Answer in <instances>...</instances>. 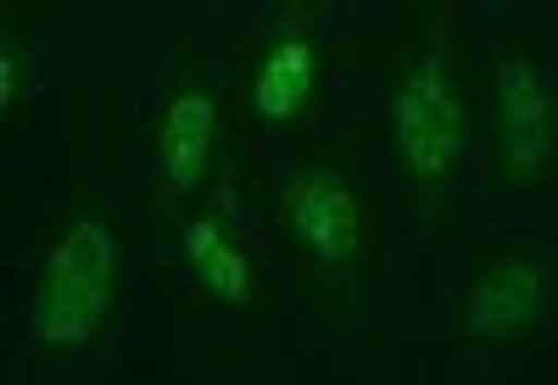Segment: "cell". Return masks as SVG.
Wrapping results in <instances>:
<instances>
[{"mask_svg": "<svg viewBox=\"0 0 558 385\" xmlns=\"http://www.w3.org/2000/svg\"><path fill=\"white\" fill-rule=\"evenodd\" d=\"M118 274H123V252L107 218L78 213L68 218L51 246H45L39 279H34V329L51 352H73L89 347L112 318L118 302Z\"/></svg>", "mask_w": 558, "mask_h": 385, "instance_id": "cell-1", "label": "cell"}, {"mask_svg": "<svg viewBox=\"0 0 558 385\" xmlns=\"http://www.w3.org/2000/svg\"><path fill=\"white\" fill-rule=\"evenodd\" d=\"M391 123H397L402 173L413 184H441L463 168V101L430 57H418L402 73Z\"/></svg>", "mask_w": 558, "mask_h": 385, "instance_id": "cell-2", "label": "cell"}, {"mask_svg": "<svg viewBox=\"0 0 558 385\" xmlns=\"http://www.w3.org/2000/svg\"><path fill=\"white\" fill-rule=\"evenodd\" d=\"M497 118H502V173L508 184H536L558 152V95L525 57L497 62Z\"/></svg>", "mask_w": 558, "mask_h": 385, "instance_id": "cell-3", "label": "cell"}, {"mask_svg": "<svg viewBox=\"0 0 558 385\" xmlns=\"http://www.w3.org/2000/svg\"><path fill=\"white\" fill-rule=\"evenodd\" d=\"M286 234L318 263H357L363 252V202L357 190L330 168H302L279 190Z\"/></svg>", "mask_w": 558, "mask_h": 385, "instance_id": "cell-4", "label": "cell"}, {"mask_svg": "<svg viewBox=\"0 0 558 385\" xmlns=\"http://www.w3.org/2000/svg\"><path fill=\"white\" fill-rule=\"evenodd\" d=\"M542 308H547L542 263L497 257L475 274L470 297L458 308V329L481 347H514V341H531V329L542 324Z\"/></svg>", "mask_w": 558, "mask_h": 385, "instance_id": "cell-5", "label": "cell"}, {"mask_svg": "<svg viewBox=\"0 0 558 385\" xmlns=\"http://www.w3.org/2000/svg\"><path fill=\"white\" fill-rule=\"evenodd\" d=\"M213 140H218V107L207 89H179L162 107L157 123V157L173 190H196L213 168Z\"/></svg>", "mask_w": 558, "mask_h": 385, "instance_id": "cell-6", "label": "cell"}, {"mask_svg": "<svg viewBox=\"0 0 558 385\" xmlns=\"http://www.w3.org/2000/svg\"><path fill=\"white\" fill-rule=\"evenodd\" d=\"M313 89H318V51L291 34V39H274L257 73H252V112L263 123H296L307 107H313Z\"/></svg>", "mask_w": 558, "mask_h": 385, "instance_id": "cell-7", "label": "cell"}, {"mask_svg": "<svg viewBox=\"0 0 558 385\" xmlns=\"http://www.w3.org/2000/svg\"><path fill=\"white\" fill-rule=\"evenodd\" d=\"M184 263L196 268V279L207 285V297L223 302V308H252L257 302V285H252V257L223 240L218 218H196L191 224V240H184Z\"/></svg>", "mask_w": 558, "mask_h": 385, "instance_id": "cell-8", "label": "cell"}, {"mask_svg": "<svg viewBox=\"0 0 558 385\" xmlns=\"http://www.w3.org/2000/svg\"><path fill=\"white\" fill-rule=\"evenodd\" d=\"M23 57H12V45H7V57H0V107H7V118H12V107L23 101Z\"/></svg>", "mask_w": 558, "mask_h": 385, "instance_id": "cell-9", "label": "cell"}]
</instances>
